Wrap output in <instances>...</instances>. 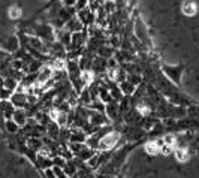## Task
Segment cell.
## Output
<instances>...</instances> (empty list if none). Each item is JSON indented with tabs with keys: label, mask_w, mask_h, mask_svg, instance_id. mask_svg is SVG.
<instances>
[{
	"label": "cell",
	"mask_w": 199,
	"mask_h": 178,
	"mask_svg": "<svg viewBox=\"0 0 199 178\" xmlns=\"http://www.w3.org/2000/svg\"><path fill=\"white\" fill-rule=\"evenodd\" d=\"M183 12L186 15H195L196 14V5L193 2H186L183 5Z\"/></svg>",
	"instance_id": "6da1fadb"
},
{
	"label": "cell",
	"mask_w": 199,
	"mask_h": 178,
	"mask_svg": "<svg viewBox=\"0 0 199 178\" xmlns=\"http://www.w3.org/2000/svg\"><path fill=\"white\" fill-rule=\"evenodd\" d=\"M147 150H148V153H157V144H156V142L148 144V145H147Z\"/></svg>",
	"instance_id": "277c9868"
},
{
	"label": "cell",
	"mask_w": 199,
	"mask_h": 178,
	"mask_svg": "<svg viewBox=\"0 0 199 178\" xmlns=\"http://www.w3.org/2000/svg\"><path fill=\"white\" fill-rule=\"evenodd\" d=\"M177 156H178L180 160H186V159H187V151H186V150H178V151H177Z\"/></svg>",
	"instance_id": "3957f363"
},
{
	"label": "cell",
	"mask_w": 199,
	"mask_h": 178,
	"mask_svg": "<svg viewBox=\"0 0 199 178\" xmlns=\"http://www.w3.org/2000/svg\"><path fill=\"white\" fill-rule=\"evenodd\" d=\"M20 15H21V11H20L18 8L12 6V8H11V11H9V17H11L12 20H15V18H18Z\"/></svg>",
	"instance_id": "7a4b0ae2"
}]
</instances>
